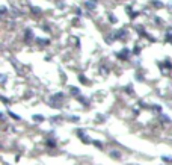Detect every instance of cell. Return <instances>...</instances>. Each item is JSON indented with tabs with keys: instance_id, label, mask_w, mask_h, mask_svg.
Instances as JSON below:
<instances>
[{
	"instance_id": "obj_1",
	"label": "cell",
	"mask_w": 172,
	"mask_h": 165,
	"mask_svg": "<svg viewBox=\"0 0 172 165\" xmlns=\"http://www.w3.org/2000/svg\"><path fill=\"white\" fill-rule=\"evenodd\" d=\"M65 98V94L63 93H56L53 94L48 100V106L53 108V109H60L62 108V100Z\"/></svg>"
},
{
	"instance_id": "obj_2",
	"label": "cell",
	"mask_w": 172,
	"mask_h": 165,
	"mask_svg": "<svg viewBox=\"0 0 172 165\" xmlns=\"http://www.w3.org/2000/svg\"><path fill=\"white\" fill-rule=\"evenodd\" d=\"M131 53H133V52H131L130 48L124 47L122 50H119V52H116L115 55H116V58H118V59H121V61H127V59L130 58V55H131Z\"/></svg>"
},
{
	"instance_id": "obj_3",
	"label": "cell",
	"mask_w": 172,
	"mask_h": 165,
	"mask_svg": "<svg viewBox=\"0 0 172 165\" xmlns=\"http://www.w3.org/2000/svg\"><path fill=\"white\" fill-rule=\"evenodd\" d=\"M77 136L80 138V141L85 143V144H91V143H92V139L89 138V135L86 133L85 129H78V130H77Z\"/></svg>"
},
{
	"instance_id": "obj_4",
	"label": "cell",
	"mask_w": 172,
	"mask_h": 165,
	"mask_svg": "<svg viewBox=\"0 0 172 165\" xmlns=\"http://www.w3.org/2000/svg\"><path fill=\"white\" fill-rule=\"evenodd\" d=\"M115 33H116V40L118 41H125L127 38H128V30L127 29H118V30H115Z\"/></svg>"
},
{
	"instance_id": "obj_5",
	"label": "cell",
	"mask_w": 172,
	"mask_h": 165,
	"mask_svg": "<svg viewBox=\"0 0 172 165\" xmlns=\"http://www.w3.org/2000/svg\"><path fill=\"white\" fill-rule=\"evenodd\" d=\"M24 40H26V41L36 40V36H35V33H33L32 29H26V30H24Z\"/></svg>"
},
{
	"instance_id": "obj_6",
	"label": "cell",
	"mask_w": 172,
	"mask_h": 165,
	"mask_svg": "<svg viewBox=\"0 0 172 165\" xmlns=\"http://www.w3.org/2000/svg\"><path fill=\"white\" fill-rule=\"evenodd\" d=\"M77 98H78V101H80V105H82V106H85V108H89V106H91V100H89L88 97H85V96H78Z\"/></svg>"
},
{
	"instance_id": "obj_7",
	"label": "cell",
	"mask_w": 172,
	"mask_h": 165,
	"mask_svg": "<svg viewBox=\"0 0 172 165\" xmlns=\"http://www.w3.org/2000/svg\"><path fill=\"white\" fill-rule=\"evenodd\" d=\"M109 156L116 159V161H121L122 159V155H121V151H118V150H110L109 151Z\"/></svg>"
},
{
	"instance_id": "obj_8",
	"label": "cell",
	"mask_w": 172,
	"mask_h": 165,
	"mask_svg": "<svg viewBox=\"0 0 172 165\" xmlns=\"http://www.w3.org/2000/svg\"><path fill=\"white\" fill-rule=\"evenodd\" d=\"M85 8L89 11H94L97 8V0H88V2H85Z\"/></svg>"
},
{
	"instance_id": "obj_9",
	"label": "cell",
	"mask_w": 172,
	"mask_h": 165,
	"mask_svg": "<svg viewBox=\"0 0 172 165\" xmlns=\"http://www.w3.org/2000/svg\"><path fill=\"white\" fill-rule=\"evenodd\" d=\"M35 41H36V44H38V46H41V47H44V46H48V44H50V40H47V38H38V36H36V40H35Z\"/></svg>"
},
{
	"instance_id": "obj_10",
	"label": "cell",
	"mask_w": 172,
	"mask_h": 165,
	"mask_svg": "<svg viewBox=\"0 0 172 165\" xmlns=\"http://www.w3.org/2000/svg\"><path fill=\"white\" fill-rule=\"evenodd\" d=\"M32 120L35 123H38V124H41L45 118H44V115H41V114H35V115H32Z\"/></svg>"
},
{
	"instance_id": "obj_11",
	"label": "cell",
	"mask_w": 172,
	"mask_h": 165,
	"mask_svg": "<svg viewBox=\"0 0 172 165\" xmlns=\"http://www.w3.org/2000/svg\"><path fill=\"white\" fill-rule=\"evenodd\" d=\"M70 94H71V96H74V97L82 96V94H80V90H78L77 86H70Z\"/></svg>"
},
{
	"instance_id": "obj_12",
	"label": "cell",
	"mask_w": 172,
	"mask_h": 165,
	"mask_svg": "<svg viewBox=\"0 0 172 165\" xmlns=\"http://www.w3.org/2000/svg\"><path fill=\"white\" fill-rule=\"evenodd\" d=\"M100 74H103V76H107L109 74V71H110V68L107 67V65H100Z\"/></svg>"
},
{
	"instance_id": "obj_13",
	"label": "cell",
	"mask_w": 172,
	"mask_h": 165,
	"mask_svg": "<svg viewBox=\"0 0 172 165\" xmlns=\"http://www.w3.org/2000/svg\"><path fill=\"white\" fill-rule=\"evenodd\" d=\"M48 121H50L51 124H59V123H62V117H60V115H58V117H50Z\"/></svg>"
},
{
	"instance_id": "obj_14",
	"label": "cell",
	"mask_w": 172,
	"mask_h": 165,
	"mask_svg": "<svg viewBox=\"0 0 172 165\" xmlns=\"http://www.w3.org/2000/svg\"><path fill=\"white\" fill-rule=\"evenodd\" d=\"M158 117H160V120H162L163 124H169V123H171V117H168L166 114H160Z\"/></svg>"
},
{
	"instance_id": "obj_15",
	"label": "cell",
	"mask_w": 172,
	"mask_h": 165,
	"mask_svg": "<svg viewBox=\"0 0 172 165\" xmlns=\"http://www.w3.org/2000/svg\"><path fill=\"white\" fill-rule=\"evenodd\" d=\"M166 43L172 44V28H169V29L166 30Z\"/></svg>"
},
{
	"instance_id": "obj_16",
	"label": "cell",
	"mask_w": 172,
	"mask_h": 165,
	"mask_svg": "<svg viewBox=\"0 0 172 165\" xmlns=\"http://www.w3.org/2000/svg\"><path fill=\"white\" fill-rule=\"evenodd\" d=\"M124 91H125L128 96H131V94H135V88H133V85L130 83V85H127V86L124 88Z\"/></svg>"
},
{
	"instance_id": "obj_17",
	"label": "cell",
	"mask_w": 172,
	"mask_h": 165,
	"mask_svg": "<svg viewBox=\"0 0 172 165\" xmlns=\"http://www.w3.org/2000/svg\"><path fill=\"white\" fill-rule=\"evenodd\" d=\"M78 80H80V83H83V85H91V82L88 80V77H86V76H83V74L78 76Z\"/></svg>"
},
{
	"instance_id": "obj_18",
	"label": "cell",
	"mask_w": 172,
	"mask_h": 165,
	"mask_svg": "<svg viewBox=\"0 0 172 165\" xmlns=\"http://www.w3.org/2000/svg\"><path fill=\"white\" fill-rule=\"evenodd\" d=\"M67 120L71 121V123H78V121H80V117H77V115H68Z\"/></svg>"
},
{
	"instance_id": "obj_19",
	"label": "cell",
	"mask_w": 172,
	"mask_h": 165,
	"mask_svg": "<svg viewBox=\"0 0 172 165\" xmlns=\"http://www.w3.org/2000/svg\"><path fill=\"white\" fill-rule=\"evenodd\" d=\"M8 114H9V117H11V118H14V120H17V121H20V120H21V117L18 115V114H15V112H12V111H9Z\"/></svg>"
},
{
	"instance_id": "obj_20",
	"label": "cell",
	"mask_w": 172,
	"mask_h": 165,
	"mask_svg": "<svg viewBox=\"0 0 172 165\" xmlns=\"http://www.w3.org/2000/svg\"><path fill=\"white\" fill-rule=\"evenodd\" d=\"M47 145H48V147H56L55 138H47Z\"/></svg>"
},
{
	"instance_id": "obj_21",
	"label": "cell",
	"mask_w": 172,
	"mask_h": 165,
	"mask_svg": "<svg viewBox=\"0 0 172 165\" xmlns=\"http://www.w3.org/2000/svg\"><path fill=\"white\" fill-rule=\"evenodd\" d=\"M151 109H153L154 112H158V115L162 114V106H160V105H153V106H151Z\"/></svg>"
},
{
	"instance_id": "obj_22",
	"label": "cell",
	"mask_w": 172,
	"mask_h": 165,
	"mask_svg": "<svg viewBox=\"0 0 172 165\" xmlns=\"http://www.w3.org/2000/svg\"><path fill=\"white\" fill-rule=\"evenodd\" d=\"M107 18H109V21H110L112 24H116V23H118V18H116V15H113V14H109Z\"/></svg>"
},
{
	"instance_id": "obj_23",
	"label": "cell",
	"mask_w": 172,
	"mask_h": 165,
	"mask_svg": "<svg viewBox=\"0 0 172 165\" xmlns=\"http://www.w3.org/2000/svg\"><path fill=\"white\" fill-rule=\"evenodd\" d=\"M151 5H154V8H163V3L162 2H157V0H153Z\"/></svg>"
},
{
	"instance_id": "obj_24",
	"label": "cell",
	"mask_w": 172,
	"mask_h": 165,
	"mask_svg": "<svg viewBox=\"0 0 172 165\" xmlns=\"http://www.w3.org/2000/svg\"><path fill=\"white\" fill-rule=\"evenodd\" d=\"M125 12H127V14H128V15H131V14H133V12H135V11H133V9H131V6H130V5H127V6H125Z\"/></svg>"
},
{
	"instance_id": "obj_25",
	"label": "cell",
	"mask_w": 172,
	"mask_h": 165,
	"mask_svg": "<svg viewBox=\"0 0 172 165\" xmlns=\"http://www.w3.org/2000/svg\"><path fill=\"white\" fill-rule=\"evenodd\" d=\"M92 144H94L95 147H98V148H103V143L101 141H92Z\"/></svg>"
},
{
	"instance_id": "obj_26",
	"label": "cell",
	"mask_w": 172,
	"mask_h": 165,
	"mask_svg": "<svg viewBox=\"0 0 172 165\" xmlns=\"http://www.w3.org/2000/svg\"><path fill=\"white\" fill-rule=\"evenodd\" d=\"M163 162H172V156H162Z\"/></svg>"
},
{
	"instance_id": "obj_27",
	"label": "cell",
	"mask_w": 172,
	"mask_h": 165,
	"mask_svg": "<svg viewBox=\"0 0 172 165\" xmlns=\"http://www.w3.org/2000/svg\"><path fill=\"white\" fill-rule=\"evenodd\" d=\"M139 106H140V108H150V106L147 105V101H143V100H139Z\"/></svg>"
},
{
	"instance_id": "obj_28",
	"label": "cell",
	"mask_w": 172,
	"mask_h": 165,
	"mask_svg": "<svg viewBox=\"0 0 172 165\" xmlns=\"http://www.w3.org/2000/svg\"><path fill=\"white\" fill-rule=\"evenodd\" d=\"M30 9H32V12H33V14H41V9H39V8H35V6H32Z\"/></svg>"
},
{
	"instance_id": "obj_29",
	"label": "cell",
	"mask_w": 172,
	"mask_h": 165,
	"mask_svg": "<svg viewBox=\"0 0 172 165\" xmlns=\"http://www.w3.org/2000/svg\"><path fill=\"white\" fill-rule=\"evenodd\" d=\"M106 118L104 117H101V115H98V117H95V123H103Z\"/></svg>"
},
{
	"instance_id": "obj_30",
	"label": "cell",
	"mask_w": 172,
	"mask_h": 165,
	"mask_svg": "<svg viewBox=\"0 0 172 165\" xmlns=\"http://www.w3.org/2000/svg\"><path fill=\"white\" fill-rule=\"evenodd\" d=\"M0 79H2V80H0V82H2V85H5L6 83V74H2V77H0Z\"/></svg>"
},
{
	"instance_id": "obj_31",
	"label": "cell",
	"mask_w": 172,
	"mask_h": 165,
	"mask_svg": "<svg viewBox=\"0 0 172 165\" xmlns=\"http://www.w3.org/2000/svg\"><path fill=\"white\" fill-rule=\"evenodd\" d=\"M154 23H155V24H160V23H162L160 17H154Z\"/></svg>"
},
{
	"instance_id": "obj_32",
	"label": "cell",
	"mask_w": 172,
	"mask_h": 165,
	"mask_svg": "<svg viewBox=\"0 0 172 165\" xmlns=\"http://www.w3.org/2000/svg\"><path fill=\"white\" fill-rule=\"evenodd\" d=\"M136 77H137V80H139V82H142V80H143V76H142L140 73H137V74H136Z\"/></svg>"
},
{
	"instance_id": "obj_33",
	"label": "cell",
	"mask_w": 172,
	"mask_h": 165,
	"mask_svg": "<svg viewBox=\"0 0 172 165\" xmlns=\"http://www.w3.org/2000/svg\"><path fill=\"white\" fill-rule=\"evenodd\" d=\"M2 101H3L5 105H9V100H8V98H6L5 96H2Z\"/></svg>"
},
{
	"instance_id": "obj_34",
	"label": "cell",
	"mask_w": 172,
	"mask_h": 165,
	"mask_svg": "<svg viewBox=\"0 0 172 165\" xmlns=\"http://www.w3.org/2000/svg\"><path fill=\"white\" fill-rule=\"evenodd\" d=\"M76 14L80 17V15H82V9H80V8H77V9H76Z\"/></svg>"
},
{
	"instance_id": "obj_35",
	"label": "cell",
	"mask_w": 172,
	"mask_h": 165,
	"mask_svg": "<svg viewBox=\"0 0 172 165\" xmlns=\"http://www.w3.org/2000/svg\"><path fill=\"white\" fill-rule=\"evenodd\" d=\"M2 15H6V8L2 6Z\"/></svg>"
}]
</instances>
